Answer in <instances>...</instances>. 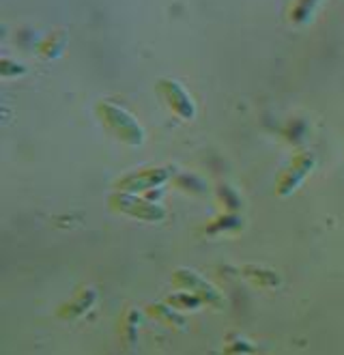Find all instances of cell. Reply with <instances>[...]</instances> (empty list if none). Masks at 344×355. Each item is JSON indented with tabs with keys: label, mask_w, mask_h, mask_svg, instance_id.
<instances>
[{
	"label": "cell",
	"mask_w": 344,
	"mask_h": 355,
	"mask_svg": "<svg viewBox=\"0 0 344 355\" xmlns=\"http://www.w3.org/2000/svg\"><path fill=\"white\" fill-rule=\"evenodd\" d=\"M97 114L101 119V123L110 130L117 138H121L127 144H142L144 142V130L142 125L129 114L127 110H123L121 106L112 101H101L97 106Z\"/></svg>",
	"instance_id": "6da1fadb"
},
{
	"label": "cell",
	"mask_w": 344,
	"mask_h": 355,
	"mask_svg": "<svg viewBox=\"0 0 344 355\" xmlns=\"http://www.w3.org/2000/svg\"><path fill=\"white\" fill-rule=\"evenodd\" d=\"M110 207L119 214L125 216H132L144 222H160L166 218V209L157 202H148L142 200L134 194H127V192H117L110 196Z\"/></svg>",
	"instance_id": "7a4b0ae2"
},
{
	"label": "cell",
	"mask_w": 344,
	"mask_h": 355,
	"mask_svg": "<svg viewBox=\"0 0 344 355\" xmlns=\"http://www.w3.org/2000/svg\"><path fill=\"white\" fill-rule=\"evenodd\" d=\"M175 282H177L179 286H183L185 291H189V293L198 295L203 302L215 306V308H222V306H224V297H222L220 291L215 288L211 282L203 280L198 274H194V271H189V269L177 271V274H175Z\"/></svg>",
	"instance_id": "3957f363"
},
{
	"label": "cell",
	"mask_w": 344,
	"mask_h": 355,
	"mask_svg": "<svg viewBox=\"0 0 344 355\" xmlns=\"http://www.w3.org/2000/svg\"><path fill=\"white\" fill-rule=\"evenodd\" d=\"M168 177H170L168 168H146V171L132 173V175L119 179V190L127 192V194L146 192V190H153V187L166 183Z\"/></svg>",
	"instance_id": "277c9868"
},
{
	"label": "cell",
	"mask_w": 344,
	"mask_h": 355,
	"mask_svg": "<svg viewBox=\"0 0 344 355\" xmlns=\"http://www.w3.org/2000/svg\"><path fill=\"white\" fill-rule=\"evenodd\" d=\"M160 93L164 97V101L170 106V110H175L181 119H191L196 114V106L189 97V93L175 80H162L160 82Z\"/></svg>",
	"instance_id": "5b68a950"
},
{
	"label": "cell",
	"mask_w": 344,
	"mask_h": 355,
	"mask_svg": "<svg viewBox=\"0 0 344 355\" xmlns=\"http://www.w3.org/2000/svg\"><path fill=\"white\" fill-rule=\"evenodd\" d=\"M314 166V157L308 155V153H301L293 159V164L289 166V168L282 173V177H280L277 181V194L280 196H289L291 192H295L299 183L306 179V175L312 171Z\"/></svg>",
	"instance_id": "8992f818"
},
{
	"label": "cell",
	"mask_w": 344,
	"mask_h": 355,
	"mask_svg": "<svg viewBox=\"0 0 344 355\" xmlns=\"http://www.w3.org/2000/svg\"><path fill=\"white\" fill-rule=\"evenodd\" d=\"M316 3H318V0H295V5L291 9V19L297 24L306 22L308 15L312 13V9L316 7Z\"/></svg>",
	"instance_id": "52a82bcc"
}]
</instances>
